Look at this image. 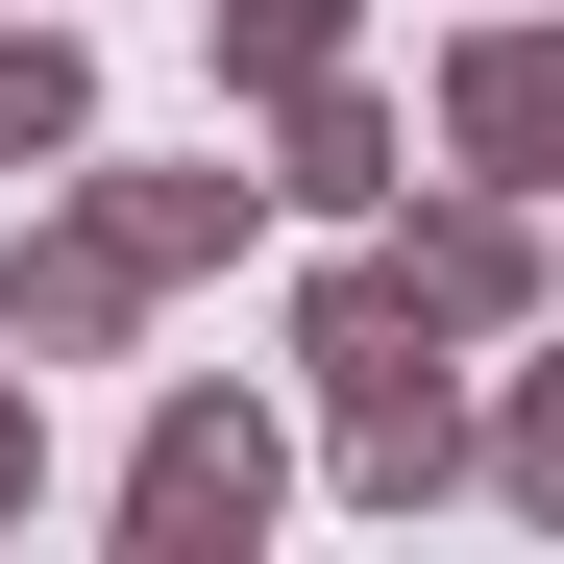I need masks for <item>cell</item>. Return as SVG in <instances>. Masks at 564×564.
<instances>
[{
  "label": "cell",
  "mask_w": 564,
  "mask_h": 564,
  "mask_svg": "<svg viewBox=\"0 0 564 564\" xmlns=\"http://www.w3.org/2000/svg\"><path fill=\"white\" fill-rule=\"evenodd\" d=\"M442 319H417V270L393 246H344V270H295V368H319V393H344V368H417Z\"/></svg>",
  "instance_id": "9"
},
{
  "label": "cell",
  "mask_w": 564,
  "mask_h": 564,
  "mask_svg": "<svg viewBox=\"0 0 564 564\" xmlns=\"http://www.w3.org/2000/svg\"><path fill=\"white\" fill-rule=\"evenodd\" d=\"M270 197H319V221L417 197V172H393V99H368V74H295V99H270Z\"/></svg>",
  "instance_id": "6"
},
{
  "label": "cell",
  "mask_w": 564,
  "mask_h": 564,
  "mask_svg": "<svg viewBox=\"0 0 564 564\" xmlns=\"http://www.w3.org/2000/svg\"><path fill=\"white\" fill-rule=\"evenodd\" d=\"M99 148V50H74V0H0V172H74Z\"/></svg>",
  "instance_id": "7"
},
{
  "label": "cell",
  "mask_w": 564,
  "mask_h": 564,
  "mask_svg": "<svg viewBox=\"0 0 564 564\" xmlns=\"http://www.w3.org/2000/svg\"><path fill=\"white\" fill-rule=\"evenodd\" d=\"M74 197H99V221H123L148 270H221V246L270 221V172H221V148H197V172H99V148H74Z\"/></svg>",
  "instance_id": "8"
},
{
  "label": "cell",
  "mask_w": 564,
  "mask_h": 564,
  "mask_svg": "<svg viewBox=\"0 0 564 564\" xmlns=\"http://www.w3.org/2000/svg\"><path fill=\"white\" fill-rule=\"evenodd\" d=\"M270 516H295V442H270V393L172 368V393H148V442H123V540H148V564H246Z\"/></svg>",
  "instance_id": "1"
},
{
  "label": "cell",
  "mask_w": 564,
  "mask_h": 564,
  "mask_svg": "<svg viewBox=\"0 0 564 564\" xmlns=\"http://www.w3.org/2000/svg\"><path fill=\"white\" fill-rule=\"evenodd\" d=\"M148 295H172V270H148L99 197H50L25 246H0V344H25V368H123V344H148Z\"/></svg>",
  "instance_id": "3"
},
{
  "label": "cell",
  "mask_w": 564,
  "mask_h": 564,
  "mask_svg": "<svg viewBox=\"0 0 564 564\" xmlns=\"http://www.w3.org/2000/svg\"><path fill=\"white\" fill-rule=\"evenodd\" d=\"M491 491H516V516H564V319H540V368H516V417H491Z\"/></svg>",
  "instance_id": "11"
},
{
  "label": "cell",
  "mask_w": 564,
  "mask_h": 564,
  "mask_svg": "<svg viewBox=\"0 0 564 564\" xmlns=\"http://www.w3.org/2000/svg\"><path fill=\"white\" fill-rule=\"evenodd\" d=\"M50 516V368H0V540Z\"/></svg>",
  "instance_id": "12"
},
{
  "label": "cell",
  "mask_w": 564,
  "mask_h": 564,
  "mask_svg": "<svg viewBox=\"0 0 564 564\" xmlns=\"http://www.w3.org/2000/svg\"><path fill=\"white\" fill-rule=\"evenodd\" d=\"M442 172H516V197H564V0H491V25L442 50Z\"/></svg>",
  "instance_id": "4"
},
{
  "label": "cell",
  "mask_w": 564,
  "mask_h": 564,
  "mask_svg": "<svg viewBox=\"0 0 564 564\" xmlns=\"http://www.w3.org/2000/svg\"><path fill=\"white\" fill-rule=\"evenodd\" d=\"M344 50H368V0H221V99H295Z\"/></svg>",
  "instance_id": "10"
},
{
  "label": "cell",
  "mask_w": 564,
  "mask_h": 564,
  "mask_svg": "<svg viewBox=\"0 0 564 564\" xmlns=\"http://www.w3.org/2000/svg\"><path fill=\"white\" fill-rule=\"evenodd\" d=\"M393 270H417V319H442V344H540V319H564V246H540V197H516V172L393 197Z\"/></svg>",
  "instance_id": "2"
},
{
  "label": "cell",
  "mask_w": 564,
  "mask_h": 564,
  "mask_svg": "<svg viewBox=\"0 0 564 564\" xmlns=\"http://www.w3.org/2000/svg\"><path fill=\"white\" fill-rule=\"evenodd\" d=\"M319 466H344L368 516H442L466 466H491V417H466V393H442V344H417V368H344V393H319Z\"/></svg>",
  "instance_id": "5"
}]
</instances>
